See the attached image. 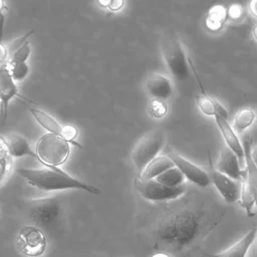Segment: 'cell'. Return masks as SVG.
<instances>
[{
	"label": "cell",
	"instance_id": "obj_1",
	"mask_svg": "<svg viewBox=\"0 0 257 257\" xmlns=\"http://www.w3.org/2000/svg\"><path fill=\"white\" fill-rule=\"evenodd\" d=\"M217 224L203 208L186 206L171 210L153 230L155 246L165 252L183 251L201 241Z\"/></svg>",
	"mask_w": 257,
	"mask_h": 257
},
{
	"label": "cell",
	"instance_id": "obj_2",
	"mask_svg": "<svg viewBox=\"0 0 257 257\" xmlns=\"http://www.w3.org/2000/svg\"><path fill=\"white\" fill-rule=\"evenodd\" d=\"M17 173L29 185L44 192L63 190H82L92 195H100V190L92 185L72 177L58 167H44L42 169H17Z\"/></svg>",
	"mask_w": 257,
	"mask_h": 257
},
{
	"label": "cell",
	"instance_id": "obj_3",
	"mask_svg": "<svg viewBox=\"0 0 257 257\" xmlns=\"http://www.w3.org/2000/svg\"><path fill=\"white\" fill-rule=\"evenodd\" d=\"M161 52L171 75L180 81L189 77V64L179 36L172 30L165 32L161 38Z\"/></svg>",
	"mask_w": 257,
	"mask_h": 257
},
{
	"label": "cell",
	"instance_id": "obj_4",
	"mask_svg": "<svg viewBox=\"0 0 257 257\" xmlns=\"http://www.w3.org/2000/svg\"><path fill=\"white\" fill-rule=\"evenodd\" d=\"M27 209L34 223L46 231H55L61 223L62 205L55 196L29 200Z\"/></svg>",
	"mask_w": 257,
	"mask_h": 257
},
{
	"label": "cell",
	"instance_id": "obj_5",
	"mask_svg": "<svg viewBox=\"0 0 257 257\" xmlns=\"http://www.w3.org/2000/svg\"><path fill=\"white\" fill-rule=\"evenodd\" d=\"M35 152L44 167H58L68 159L70 144L58 135L46 133L38 140Z\"/></svg>",
	"mask_w": 257,
	"mask_h": 257
},
{
	"label": "cell",
	"instance_id": "obj_6",
	"mask_svg": "<svg viewBox=\"0 0 257 257\" xmlns=\"http://www.w3.org/2000/svg\"><path fill=\"white\" fill-rule=\"evenodd\" d=\"M165 140V134L162 130H154L144 135L137 142L132 152V162L138 170L139 175L162 151Z\"/></svg>",
	"mask_w": 257,
	"mask_h": 257
},
{
	"label": "cell",
	"instance_id": "obj_7",
	"mask_svg": "<svg viewBox=\"0 0 257 257\" xmlns=\"http://www.w3.org/2000/svg\"><path fill=\"white\" fill-rule=\"evenodd\" d=\"M134 187L142 198L150 202H168L177 200L182 197L187 190L185 184L171 187L156 179H143L139 176L134 180Z\"/></svg>",
	"mask_w": 257,
	"mask_h": 257
},
{
	"label": "cell",
	"instance_id": "obj_8",
	"mask_svg": "<svg viewBox=\"0 0 257 257\" xmlns=\"http://www.w3.org/2000/svg\"><path fill=\"white\" fill-rule=\"evenodd\" d=\"M16 244L23 255L40 257L46 250L47 240L41 229L34 225H27L20 229Z\"/></svg>",
	"mask_w": 257,
	"mask_h": 257
},
{
	"label": "cell",
	"instance_id": "obj_9",
	"mask_svg": "<svg viewBox=\"0 0 257 257\" xmlns=\"http://www.w3.org/2000/svg\"><path fill=\"white\" fill-rule=\"evenodd\" d=\"M209 163H210V179L211 183L215 186L219 194L222 196L224 201L228 204H235L239 202L240 199V190H241V182L238 180H234L227 175L219 172L217 169L213 167L211 156L208 153Z\"/></svg>",
	"mask_w": 257,
	"mask_h": 257
},
{
	"label": "cell",
	"instance_id": "obj_10",
	"mask_svg": "<svg viewBox=\"0 0 257 257\" xmlns=\"http://www.w3.org/2000/svg\"><path fill=\"white\" fill-rule=\"evenodd\" d=\"M166 155L172 159L175 166L183 173L186 180H189L200 188H206L211 184L209 173L200 166L171 150H169V153Z\"/></svg>",
	"mask_w": 257,
	"mask_h": 257
},
{
	"label": "cell",
	"instance_id": "obj_11",
	"mask_svg": "<svg viewBox=\"0 0 257 257\" xmlns=\"http://www.w3.org/2000/svg\"><path fill=\"white\" fill-rule=\"evenodd\" d=\"M17 96L21 97L16 85V81L12 78L8 65H0V105L3 120L6 119L9 102Z\"/></svg>",
	"mask_w": 257,
	"mask_h": 257
},
{
	"label": "cell",
	"instance_id": "obj_12",
	"mask_svg": "<svg viewBox=\"0 0 257 257\" xmlns=\"http://www.w3.org/2000/svg\"><path fill=\"white\" fill-rule=\"evenodd\" d=\"M147 92L154 99L166 100L173 93V84L171 79L161 73H151L145 83Z\"/></svg>",
	"mask_w": 257,
	"mask_h": 257
},
{
	"label": "cell",
	"instance_id": "obj_13",
	"mask_svg": "<svg viewBox=\"0 0 257 257\" xmlns=\"http://www.w3.org/2000/svg\"><path fill=\"white\" fill-rule=\"evenodd\" d=\"M216 169L227 175L228 177L234 179V180H241L243 169L240 165V160L235 155L234 152H232L228 147H225L220 152L219 158L217 160V166Z\"/></svg>",
	"mask_w": 257,
	"mask_h": 257
},
{
	"label": "cell",
	"instance_id": "obj_14",
	"mask_svg": "<svg viewBox=\"0 0 257 257\" xmlns=\"http://www.w3.org/2000/svg\"><path fill=\"white\" fill-rule=\"evenodd\" d=\"M257 234V226L252 227L241 239L235 242L227 249L213 254H206L208 257H246L250 247L255 242Z\"/></svg>",
	"mask_w": 257,
	"mask_h": 257
},
{
	"label": "cell",
	"instance_id": "obj_15",
	"mask_svg": "<svg viewBox=\"0 0 257 257\" xmlns=\"http://www.w3.org/2000/svg\"><path fill=\"white\" fill-rule=\"evenodd\" d=\"M8 154L13 158H22V157H31L40 163V160L35 152L32 149V146L29 140L19 134H12L7 138L5 143ZM41 164V163H40Z\"/></svg>",
	"mask_w": 257,
	"mask_h": 257
},
{
	"label": "cell",
	"instance_id": "obj_16",
	"mask_svg": "<svg viewBox=\"0 0 257 257\" xmlns=\"http://www.w3.org/2000/svg\"><path fill=\"white\" fill-rule=\"evenodd\" d=\"M215 121L217 126L219 127V131L223 137L224 142L226 143L227 147L235 153V155L238 157V159L241 161H244L245 157V152H244V147L237 137L236 132L233 130L232 125L228 122V119H225L221 116H214Z\"/></svg>",
	"mask_w": 257,
	"mask_h": 257
},
{
	"label": "cell",
	"instance_id": "obj_17",
	"mask_svg": "<svg viewBox=\"0 0 257 257\" xmlns=\"http://www.w3.org/2000/svg\"><path fill=\"white\" fill-rule=\"evenodd\" d=\"M197 105L201 112L207 116H221L225 119H228L229 112L228 110L215 98L202 93L197 95Z\"/></svg>",
	"mask_w": 257,
	"mask_h": 257
},
{
	"label": "cell",
	"instance_id": "obj_18",
	"mask_svg": "<svg viewBox=\"0 0 257 257\" xmlns=\"http://www.w3.org/2000/svg\"><path fill=\"white\" fill-rule=\"evenodd\" d=\"M172 167H175V164L168 155H158L146 166L139 177L143 179H156Z\"/></svg>",
	"mask_w": 257,
	"mask_h": 257
},
{
	"label": "cell",
	"instance_id": "obj_19",
	"mask_svg": "<svg viewBox=\"0 0 257 257\" xmlns=\"http://www.w3.org/2000/svg\"><path fill=\"white\" fill-rule=\"evenodd\" d=\"M29 111L33 115V117L36 119V121L47 131V133H51L54 135H58L61 137L63 125L59 123L54 117H52L50 114L46 113L45 111L35 108V107H29Z\"/></svg>",
	"mask_w": 257,
	"mask_h": 257
},
{
	"label": "cell",
	"instance_id": "obj_20",
	"mask_svg": "<svg viewBox=\"0 0 257 257\" xmlns=\"http://www.w3.org/2000/svg\"><path fill=\"white\" fill-rule=\"evenodd\" d=\"M255 117L256 115L252 108L245 107V108L239 109L233 117L232 127L236 132V134L241 135L253 124Z\"/></svg>",
	"mask_w": 257,
	"mask_h": 257
},
{
	"label": "cell",
	"instance_id": "obj_21",
	"mask_svg": "<svg viewBox=\"0 0 257 257\" xmlns=\"http://www.w3.org/2000/svg\"><path fill=\"white\" fill-rule=\"evenodd\" d=\"M227 17V10L222 5L213 6L207 13L206 26L211 31H219L224 25Z\"/></svg>",
	"mask_w": 257,
	"mask_h": 257
},
{
	"label": "cell",
	"instance_id": "obj_22",
	"mask_svg": "<svg viewBox=\"0 0 257 257\" xmlns=\"http://www.w3.org/2000/svg\"><path fill=\"white\" fill-rule=\"evenodd\" d=\"M157 181L171 187H177L185 184L186 178L183 175V173L175 166L168 170H166L164 173H162L160 176L156 178Z\"/></svg>",
	"mask_w": 257,
	"mask_h": 257
},
{
	"label": "cell",
	"instance_id": "obj_23",
	"mask_svg": "<svg viewBox=\"0 0 257 257\" xmlns=\"http://www.w3.org/2000/svg\"><path fill=\"white\" fill-rule=\"evenodd\" d=\"M7 64L11 76L15 81H22L27 77L29 73V66L26 62L8 61Z\"/></svg>",
	"mask_w": 257,
	"mask_h": 257
},
{
	"label": "cell",
	"instance_id": "obj_24",
	"mask_svg": "<svg viewBox=\"0 0 257 257\" xmlns=\"http://www.w3.org/2000/svg\"><path fill=\"white\" fill-rule=\"evenodd\" d=\"M149 113L155 118H163L168 112V106L164 100L154 99L150 101L148 107Z\"/></svg>",
	"mask_w": 257,
	"mask_h": 257
},
{
	"label": "cell",
	"instance_id": "obj_25",
	"mask_svg": "<svg viewBox=\"0 0 257 257\" xmlns=\"http://www.w3.org/2000/svg\"><path fill=\"white\" fill-rule=\"evenodd\" d=\"M31 53V47L30 44L27 41H25L20 47H18L12 54L11 58L8 61H16V62H26L29 58V55Z\"/></svg>",
	"mask_w": 257,
	"mask_h": 257
},
{
	"label": "cell",
	"instance_id": "obj_26",
	"mask_svg": "<svg viewBox=\"0 0 257 257\" xmlns=\"http://www.w3.org/2000/svg\"><path fill=\"white\" fill-rule=\"evenodd\" d=\"M77 136H78V131L76 130V127H74L73 125H70V124H65V125H63V131H62L61 137H62L65 141H67L70 145L75 146V147L81 149V148H82L81 145L75 141V139L77 138Z\"/></svg>",
	"mask_w": 257,
	"mask_h": 257
},
{
	"label": "cell",
	"instance_id": "obj_27",
	"mask_svg": "<svg viewBox=\"0 0 257 257\" xmlns=\"http://www.w3.org/2000/svg\"><path fill=\"white\" fill-rule=\"evenodd\" d=\"M32 33H33V31H29L28 33L24 34V35L21 36L20 38H17V39H15V40H13V41L10 43L9 47L7 48V49H8V52L12 54L18 47H20L25 41H27V38H28Z\"/></svg>",
	"mask_w": 257,
	"mask_h": 257
},
{
	"label": "cell",
	"instance_id": "obj_28",
	"mask_svg": "<svg viewBox=\"0 0 257 257\" xmlns=\"http://www.w3.org/2000/svg\"><path fill=\"white\" fill-rule=\"evenodd\" d=\"M227 15L233 19H237L242 15V6L239 4H233L229 7Z\"/></svg>",
	"mask_w": 257,
	"mask_h": 257
},
{
	"label": "cell",
	"instance_id": "obj_29",
	"mask_svg": "<svg viewBox=\"0 0 257 257\" xmlns=\"http://www.w3.org/2000/svg\"><path fill=\"white\" fill-rule=\"evenodd\" d=\"M124 5V0H109L106 8L112 12H117L121 10Z\"/></svg>",
	"mask_w": 257,
	"mask_h": 257
},
{
	"label": "cell",
	"instance_id": "obj_30",
	"mask_svg": "<svg viewBox=\"0 0 257 257\" xmlns=\"http://www.w3.org/2000/svg\"><path fill=\"white\" fill-rule=\"evenodd\" d=\"M6 6L4 4V0H0V43H2V35H3V24H4V11Z\"/></svg>",
	"mask_w": 257,
	"mask_h": 257
},
{
	"label": "cell",
	"instance_id": "obj_31",
	"mask_svg": "<svg viewBox=\"0 0 257 257\" xmlns=\"http://www.w3.org/2000/svg\"><path fill=\"white\" fill-rule=\"evenodd\" d=\"M8 49L2 44L0 43V65H3V64H6V60L8 58Z\"/></svg>",
	"mask_w": 257,
	"mask_h": 257
},
{
	"label": "cell",
	"instance_id": "obj_32",
	"mask_svg": "<svg viewBox=\"0 0 257 257\" xmlns=\"http://www.w3.org/2000/svg\"><path fill=\"white\" fill-rule=\"evenodd\" d=\"M249 12L251 13L252 16L257 18V0H250L249 5H248Z\"/></svg>",
	"mask_w": 257,
	"mask_h": 257
},
{
	"label": "cell",
	"instance_id": "obj_33",
	"mask_svg": "<svg viewBox=\"0 0 257 257\" xmlns=\"http://www.w3.org/2000/svg\"><path fill=\"white\" fill-rule=\"evenodd\" d=\"M250 155H251V158H252V160H253L254 164H255V165H256V167H257V145H256V146L251 147Z\"/></svg>",
	"mask_w": 257,
	"mask_h": 257
},
{
	"label": "cell",
	"instance_id": "obj_34",
	"mask_svg": "<svg viewBox=\"0 0 257 257\" xmlns=\"http://www.w3.org/2000/svg\"><path fill=\"white\" fill-rule=\"evenodd\" d=\"M152 257H171V255L168 252H158L154 254Z\"/></svg>",
	"mask_w": 257,
	"mask_h": 257
},
{
	"label": "cell",
	"instance_id": "obj_35",
	"mask_svg": "<svg viewBox=\"0 0 257 257\" xmlns=\"http://www.w3.org/2000/svg\"><path fill=\"white\" fill-rule=\"evenodd\" d=\"M98 1V3L102 6V7H105L106 8V6H107V4H108V2H109V0H97Z\"/></svg>",
	"mask_w": 257,
	"mask_h": 257
},
{
	"label": "cell",
	"instance_id": "obj_36",
	"mask_svg": "<svg viewBox=\"0 0 257 257\" xmlns=\"http://www.w3.org/2000/svg\"><path fill=\"white\" fill-rule=\"evenodd\" d=\"M252 35H253V38L257 41V25L254 26V28L252 30Z\"/></svg>",
	"mask_w": 257,
	"mask_h": 257
},
{
	"label": "cell",
	"instance_id": "obj_37",
	"mask_svg": "<svg viewBox=\"0 0 257 257\" xmlns=\"http://www.w3.org/2000/svg\"><path fill=\"white\" fill-rule=\"evenodd\" d=\"M255 242L257 243V234H256V237H255Z\"/></svg>",
	"mask_w": 257,
	"mask_h": 257
}]
</instances>
